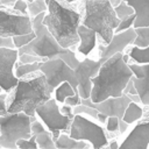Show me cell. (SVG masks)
Masks as SVG:
<instances>
[{
    "label": "cell",
    "instance_id": "obj_1",
    "mask_svg": "<svg viewBox=\"0 0 149 149\" xmlns=\"http://www.w3.org/2000/svg\"><path fill=\"white\" fill-rule=\"evenodd\" d=\"M132 77L133 71L123 59V52L114 54L101 63L98 73L91 78V100L99 102L109 97L122 95L123 88Z\"/></svg>",
    "mask_w": 149,
    "mask_h": 149
},
{
    "label": "cell",
    "instance_id": "obj_2",
    "mask_svg": "<svg viewBox=\"0 0 149 149\" xmlns=\"http://www.w3.org/2000/svg\"><path fill=\"white\" fill-rule=\"evenodd\" d=\"M47 78L40 70L19 78L15 87L7 93L6 105L8 113L23 112L29 116H36V108L51 98Z\"/></svg>",
    "mask_w": 149,
    "mask_h": 149
},
{
    "label": "cell",
    "instance_id": "obj_3",
    "mask_svg": "<svg viewBox=\"0 0 149 149\" xmlns=\"http://www.w3.org/2000/svg\"><path fill=\"white\" fill-rule=\"evenodd\" d=\"M72 3L65 0H50L43 17V23L63 48L77 47L79 42L77 29L83 16Z\"/></svg>",
    "mask_w": 149,
    "mask_h": 149
},
{
    "label": "cell",
    "instance_id": "obj_4",
    "mask_svg": "<svg viewBox=\"0 0 149 149\" xmlns=\"http://www.w3.org/2000/svg\"><path fill=\"white\" fill-rule=\"evenodd\" d=\"M44 15L45 12L30 17L31 28L36 36L31 42L21 47L19 49V52H29L40 56L44 61L51 58H62L69 66L74 69L79 64V59L77 58V55L74 52L76 47L63 48L43 23Z\"/></svg>",
    "mask_w": 149,
    "mask_h": 149
},
{
    "label": "cell",
    "instance_id": "obj_5",
    "mask_svg": "<svg viewBox=\"0 0 149 149\" xmlns=\"http://www.w3.org/2000/svg\"><path fill=\"white\" fill-rule=\"evenodd\" d=\"M84 15L81 23L93 29L101 38L104 44H107L114 30L118 27L120 19L114 12V7L109 0H83Z\"/></svg>",
    "mask_w": 149,
    "mask_h": 149
},
{
    "label": "cell",
    "instance_id": "obj_6",
    "mask_svg": "<svg viewBox=\"0 0 149 149\" xmlns=\"http://www.w3.org/2000/svg\"><path fill=\"white\" fill-rule=\"evenodd\" d=\"M36 116H29L23 112L6 113L0 115V147L15 149L20 139L30 137V123Z\"/></svg>",
    "mask_w": 149,
    "mask_h": 149
},
{
    "label": "cell",
    "instance_id": "obj_7",
    "mask_svg": "<svg viewBox=\"0 0 149 149\" xmlns=\"http://www.w3.org/2000/svg\"><path fill=\"white\" fill-rule=\"evenodd\" d=\"M68 133L76 140L88 142L94 149L104 148L108 144V137L101 123L85 114L73 115Z\"/></svg>",
    "mask_w": 149,
    "mask_h": 149
},
{
    "label": "cell",
    "instance_id": "obj_8",
    "mask_svg": "<svg viewBox=\"0 0 149 149\" xmlns=\"http://www.w3.org/2000/svg\"><path fill=\"white\" fill-rule=\"evenodd\" d=\"M36 116L44 123L47 129L51 132L54 141L58 137L61 132H69L72 120L61 112L58 101L52 97L37 106Z\"/></svg>",
    "mask_w": 149,
    "mask_h": 149
},
{
    "label": "cell",
    "instance_id": "obj_9",
    "mask_svg": "<svg viewBox=\"0 0 149 149\" xmlns=\"http://www.w3.org/2000/svg\"><path fill=\"white\" fill-rule=\"evenodd\" d=\"M40 71L43 72V74L45 76L48 86L51 92H54V90L62 81H69L74 91L78 93V83L74 74V69L69 66L62 58H51L43 61L41 63Z\"/></svg>",
    "mask_w": 149,
    "mask_h": 149
},
{
    "label": "cell",
    "instance_id": "obj_10",
    "mask_svg": "<svg viewBox=\"0 0 149 149\" xmlns=\"http://www.w3.org/2000/svg\"><path fill=\"white\" fill-rule=\"evenodd\" d=\"M30 31L33 28L29 15L20 14L12 7L0 6V37H13Z\"/></svg>",
    "mask_w": 149,
    "mask_h": 149
},
{
    "label": "cell",
    "instance_id": "obj_11",
    "mask_svg": "<svg viewBox=\"0 0 149 149\" xmlns=\"http://www.w3.org/2000/svg\"><path fill=\"white\" fill-rule=\"evenodd\" d=\"M19 57L16 48H0V91L9 93L19 81L15 76V64Z\"/></svg>",
    "mask_w": 149,
    "mask_h": 149
},
{
    "label": "cell",
    "instance_id": "obj_12",
    "mask_svg": "<svg viewBox=\"0 0 149 149\" xmlns=\"http://www.w3.org/2000/svg\"><path fill=\"white\" fill-rule=\"evenodd\" d=\"M100 65H101V62L99 59L94 61L85 57L83 61H79V64L74 68V74L78 83L77 90L81 99L90 98L91 88H92L91 78L98 73Z\"/></svg>",
    "mask_w": 149,
    "mask_h": 149
},
{
    "label": "cell",
    "instance_id": "obj_13",
    "mask_svg": "<svg viewBox=\"0 0 149 149\" xmlns=\"http://www.w3.org/2000/svg\"><path fill=\"white\" fill-rule=\"evenodd\" d=\"M129 102L130 99L127 94H122L120 97H109L99 102H93L91 98L81 99V104L94 107L98 112L107 116H118L119 119H122V115Z\"/></svg>",
    "mask_w": 149,
    "mask_h": 149
},
{
    "label": "cell",
    "instance_id": "obj_14",
    "mask_svg": "<svg viewBox=\"0 0 149 149\" xmlns=\"http://www.w3.org/2000/svg\"><path fill=\"white\" fill-rule=\"evenodd\" d=\"M136 37V33H135V28H128L126 30L119 31V33H114V35L112 36L111 41L100 47V54H99V61L102 63L104 61H106L107 58H109L111 56H113L116 52H123L125 49L133 44L134 40Z\"/></svg>",
    "mask_w": 149,
    "mask_h": 149
},
{
    "label": "cell",
    "instance_id": "obj_15",
    "mask_svg": "<svg viewBox=\"0 0 149 149\" xmlns=\"http://www.w3.org/2000/svg\"><path fill=\"white\" fill-rule=\"evenodd\" d=\"M149 147V121H141L129 132V134L120 143L121 149L136 148L147 149Z\"/></svg>",
    "mask_w": 149,
    "mask_h": 149
},
{
    "label": "cell",
    "instance_id": "obj_16",
    "mask_svg": "<svg viewBox=\"0 0 149 149\" xmlns=\"http://www.w3.org/2000/svg\"><path fill=\"white\" fill-rule=\"evenodd\" d=\"M129 68L133 71L132 79L137 94L141 98V102L149 106V64L132 63L129 64Z\"/></svg>",
    "mask_w": 149,
    "mask_h": 149
},
{
    "label": "cell",
    "instance_id": "obj_17",
    "mask_svg": "<svg viewBox=\"0 0 149 149\" xmlns=\"http://www.w3.org/2000/svg\"><path fill=\"white\" fill-rule=\"evenodd\" d=\"M77 33H78V37H79V42H78V44L76 47L77 51L80 55H83L84 57H87L90 55V52L97 45V36H98V34L93 29L84 26L83 23L79 24V27L77 29Z\"/></svg>",
    "mask_w": 149,
    "mask_h": 149
},
{
    "label": "cell",
    "instance_id": "obj_18",
    "mask_svg": "<svg viewBox=\"0 0 149 149\" xmlns=\"http://www.w3.org/2000/svg\"><path fill=\"white\" fill-rule=\"evenodd\" d=\"M129 3L135 12V21L133 27H146L149 26V0H125Z\"/></svg>",
    "mask_w": 149,
    "mask_h": 149
},
{
    "label": "cell",
    "instance_id": "obj_19",
    "mask_svg": "<svg viewBox=\"0 0 149 149\" xmlns=\"http://www.w3.org/2000/svg\"><path fill=\"white\" fill-rule=\"evenodd\" d=\"M55 144L58 149H83L88 146L86 141L71 137L68 132H61L58 137L55 140Z\"/></svg>",
    "mask_w": 149,
    "mask_h": 149
},
{
    "label": "cell",
    "instance_id": "obj_20",
    "mask_svg": "<svg viewBox=\"0 0 149 149\" xmlns=\"http://www.w3.org/2000/svg\"><path fill=\"white\" fill-rule=\"evenodd\" d=\"M142 116H143V108L137 102L130 101L128 104V106L126 107V111L122 115V120L126 121L127 123L132 125V123L139 121Z\"/></svg>",
    "mask_w": 149,
    "mask_h": 149
},
{
    "label": "cell",
    "instance_id": "obj_21",
    "mask_svg": "<svg viewBox=\"0 0 149 149\" xmlns=\"http://www.w3.org/2000/svg\"><path fill=\"white\" fill-rule=\"evenodd\" d=\"M128 56L137 64H149V45L146 48L133 45L128 51Z\"/></svg>",
    "mask_w": 149,
    "mask_h": 149
},
{
    "label": "cell",
    "instance_id": "obj_22",
    "mask_svg": "<svg viewBox=\"0 0 149 149\" xmlns=\"http://www.w3.org/2000/svg\"><path fill=\"white\" fill-rule=\"evenodd\" d=\"M74 93H77V92L74 91V88L72 87V85H71L69 81H62V83L54 90V92H52L54 98H55L58 102H61V104L64 102L65 98H68V97H70V95H73Z\"/></svg>",
    "mask_w": 149,
    "mask_h": 149
},
{
    "label": "cell",
    "instance_id": "obj_23",
    "mask_svg": "<svg viewBox=\"0 0 149 149\" xmlns=\"http://www.w3.org/2000/svg\"><path fill=\"white\" fill-rule=\"evenodd\" d=\"M35 140H36V143H37V148H41V149H55L56 148L52 134L48 129L42 132V133L36 134Z\"/></svg>",
    "mask_w": 149,
    "mask_h": 149
},
{
    "label": "cell",
    "instance_id": "obj_24",
    "mask_svg": "<svg viewBox=\"0 0 149 149\" xmlns=\"http://www.w3.org/2000/svg\"><path fill=\"white\" fill-rule=\"evenodd\" d=\"M41 63L42 62H35V63L23 64V63L16 62V64H15V76L17 78H22V77H24L27 74H30L33 72H36V71L40 70Z\"/></svg>",
    "mask_w": 149,
    "mask_h": 149
},
{
    "label": "cell",
    "instance_id": "obj_25",
    "mask_svg": "<svg viewBox=\"0 0 149 149\" xmlns=\"http://www.w3.org/2000/svg\"><path fill=\"white\" fill-rule=\"evenodd\" d=\"M135 33H136V37L133 42V45H136L140 48L148 47L149 45V26L135 28Z\"/></svg>",
    "mask_w": 149,
    "mask_h": 149
},
{
    "label": "cell",
    "instance_id": "obj_26",
    "mask_svg": "<svg viewBox=\"0 0 149 149\" xmlns=\"http://www.w3.org/2000/svg\"><path fill=\"white\" fill-rule=\"evenodd\" d=\"M48 9V5L45 0H33L28 2V15L30 17L36 16L37 14L44 13Z\"/></svg>",
    "mask_w": 149,
    "mask_h": 149
},
{
    "label": "cell",
    "instance_id": "obj_27",
    "mask_svg": "<svg viewBox=\"0 0 149 149\" xmlns=\"http://www.w3.org/2000/svg\"><path fill=\"white\" fill-rule=\"evenodd\" d=\"M114 12H115L116 16L120 20L121 19H125V17H127V16H129V15H132V14L135 13L134 12V8L129 3H127L125 0H122L118 6L114 7Z\"/></svg>",
    "mask_w": 149,
    "mask_h": 149
},
{
    "label": "cell",
    "instance_id": "obj_28",
    "mask_svg": "<svg viewBox=\"0 0 149 149\" xmlns=\"http://www.w3.org/2000/svg\"><path fill=\"white\" fill-rule=\"evenodd\" d=\"M35 33L34 31H30V33H27V34H21V35H15L12 37L13 40V43H14V47L16 49H20L21 47L28 44L29 42H31L34 38H35Z\"/></svg>",
    "mask_w": 149,
    "mask_h": 149
},
{
    "label": "cell",
    "instance_id": "obj_29",
    "mask_svg": "<svg viewBox=\"0 0 149 149\" xmlns=\"http://www.w3.org/2000/svg\"><path fill=\"white\" fill-rule=\"evenodd\" d=\"M73 113L74 114H85L90 118H93L97 120V115H98V111L94 107L84 105V104H79L78 106L73 107Z\"/></svg>",
    "mask_w": 149,
    "mask_h": 149
},
{
    "label": "cell",
    "instance_id": "obj_30",
    "mask_svg": "<svg viewBox=\"0 0 149 149\" xmlns=\"http://www.w3.org/2000/svg\"><path fill=\"white\" fill-rule=\"evenodd\" d=\"M16 147L21 148V149H36L37 148V143H36V140H35V135L33 134L30 137L17 140Z\"/></svg>",
    "mask_w": 149,
    "mask_h": 149
},
{
    "label": "cell",
    "instance_id": "obj_31",
    "mask_svg": "<svg viewBox=\"0 0 149 149\" xmlns=\"http://www.w3.org/2000/svg\"><path fill=\"white\" fill-rule=\"evenodd\" d=\"M134 21H135V13L129 15V16H127V17H125V19H121L119 24H118V27L115 28L114 33H119V31L126 30L128 28H132L133 24H134Z\"/></svg>",
    "mask_w": 149,
    "mask_h": 149
},
{
    "label": "cell",
    "instance_id": "obj_32",
    "mask_svg": "<svg viewBox=\"0 0 149 149\" xmlns=\"http://www.w3.org/2000/svg\"><path fill=\"white\" fill-rule=\"evenodd\" d=\"M44 59L41 58L40 56L29 54V52H19V57H17V62L19 63H35V62H43Z\"/></svg>",
    "mask_w": 149,
    "mask_h": 149
},
{
    "label": "cell",
    "instance_id": "obj_33",
    "mask_svg": "<svg viewBox=\"0 0 149 149\" xmlns=\"http://www.w3.org/2000/svg\"><path fill=\"white\" fill-rule=\"evenodd\" d=\"M119 118L118 116H107V120L105 122L106 130L108 133H116L119 132Z\"/></svg>",
    "mask_w": 149,
    "mask_h": 149
},
{
    "label": "cell",
    "instance_id": "obj_34",
    "mask_svg": "<svg viewBox=\"0 0 149 149\" xmlns=\"http://www.w3.org/2000/svg\"><path fill=\"white\" fill-rule=\"evenodd\" d=\"M12 8L20 14L28 15V1L27 0H16L14 5L12 6Z\"/></svg>",
    "mask_w": 149,
    "mask_h": 149
},
{
    "label": "cell",
    "instance_id": "obj_35",
    "mask_svg": "<svg viewBox=\"0 0 149 149\" xmlns=\"http://www.w3.org/2000/svg\"><path fill=\"white\" fill-rule=\"evenodd\" d=\"M30 130H31V134L36 135V134H38V133H42V132L47 130V127L44 126V123H43L40 119L37 120V118H36V119L33 120L31 123H30Z\"/></svg>",
    "mask_w": 149,
    "mask_h": 149
},
{
    "label": "cell",
    "instance_id": "obj_36",
    "mask_svg": "<svg viewBox=\"0 0 149 149\" xmlns=\"http://www.w3.org/2000/svg\"><path fill=\"white\" fill-rule=\"evenodd\" d=\"M63 104H66V105H69L71 107H74V106H78L79 104H81V98H80V95L78 93H74L73 95H70V97L65 98Z\"/></svg>",
    "mask_w": 149,
    "mask_h": 149
},
{
    "label": "cell",
    "instance_id": "obj_37",
    "mask_svg": "<svg viewBox=\"0 0 149 149\" xmlns=\"http://www.w3.org/2000/svg\"><path fill=\"white\" fill-rule=\"evenodd\" d=\"M136 93H137V91L135 88V85L133 83V79L130 78L128 80V83L126 84L125 88H123V94H136Z\"/></svg>",
    "mask_w": 149,
    "mask_h": 149
},
{
    "label": "cell",
    "instance_id": "obj_38",
    "mask_svg": "<svg viewBox=\"0 0 149 149\" xmlns=\"http://www.w3.org/2000/svg\"><path fill=\"white\" fill-rule=\"evenodd\" d=\"M6 98H7V93H2L0 94V115H3L7 113V105H6Z\"/></svg>",
    "mask_w": 149,
    "mask_h": 149
},
{
    "label": "cell",
    "instance_id": "obj_39",
    "mask_svg": "<svg viewBox=\"0 0 149 149\" xmlns=\"http://www.w3.org/2000/svg\"><path fill=\"white\" fill-rule=\"evenodd\" d=\"M6 47V48H15L12 37H0V48Z\"/></svg>",
    "mask_w": 149,
    "mask_h": 149
},
{
    "label": "cell",
    "instance_id": "obj_40",
    "mask_svg": "<svg viewBox=\"0 0 149 149\" xmlns=\"http://www.w3.org/2000/svg\"><path fill=\"white\" fill-rule=\"evenodd\" d=\"M61 112H62L63 114H65L66 116L71 118V119H72L73 115H74V113H73V107H71V106H69V105H66V104H64V105L62 106Z\"/></svg>",
    "mask_w": 149,
    "mask_h": 149
},
{
    "label": "cell",
    "instance_id": "obj_41",
    "mask_svg": "<svg viewBox=\"0 0 149 149\" xmlns=\"http://www.w3.org/2000/svg\"><path fill=\"white\" fill-rule=\"evenodd\" d=\"M128 126H129V123H127L126 121H123L122 119H120L119 120V133L120 134L126 133L128 130Z\"/></svg>",
    "mask_w": 149,
    "mask_h": 149
},
{
    "label": "cell",
    "instance_id": "obj_42",
    "mask_svg": "<svg viewBox=\"0 0 149 149\" xmlns=\"http://www.w3.org/2000/svg\"><path fill=\"white\" fill-rule=\"evenodd\" d=\"M106 120H107V115H105V114H102V113L98 112V115H97V121H99L101 125H104V123L106 122Z\"/></svg>",
    "mask_w": 149,
    "mask_h": 149
},
{
    "label": "cell",
    "instance_id": "obj_43",
    "mask_svg": "<svg viewBox=\"0 0 149 149\" xmlns=\"http://www.w3.org/2000/svg\"><path fill=\"white\" fill-rule=\"evenodd\" d=\"M128 97H129V99H130V101H134V102H137V104H140L141 102V98H140V95L136 93V94H127ZM142 104V102H141Z\"/></svg>",
    "mask_w": 149,
    "mask_h": 149
},
{
    "label": "cell",
    "instance_id": "obj_44",
    "mask_svg": "<svg viewBox=\"0 0 149 149\" xmlns=\"http://www.w3.org/2000/svg\"><path fill=\"white\" fill-rule=\"evenodd\" d=\"M15 1H16V0H0V3H1V6H3V7H12Z\"/></svg>",
    "mask_w": 149,
    "mask_h": 149
},
{
    "label": "cell",
    "instance_id": "obj_45",
    "mask_svg": "<svg viewBox=\"0 0 149 149\" xmlns=\"http://www.w3.org/2000/svg\"><path fill=\"white\" fill-rule=\"evenodd\" d=\"M107 147H108V148H111V149H118V148L120 147V144L116 142V140H112V141L107 144Z\"/></svg>",
    "mask_w": 149,
    "mask_h": 149
},
{
    "label": "cell",
    "instance_id": "obj_46",
    "mask_svg": "<svg viewBox=\"0 0 149 149\" xmlns=\"http://www.w3.org/2000/svg\"><path fill=\"white\" fill-rule=\"evenodd\" d=\"M122 0H109V2H111V5L113 6V7H115V6H118L120 2H121Z\"/></svg>",
    "mask_w": 149,
    "mask_h": 149
},
{
    "label": "cell",
    "instance_id": "obj_47",
    "mask_svg": "<svg viewBox=\"0 0 149 149\" xmlns=\"http://www.w3.org/2000/svg\"><path fill=\"white\" fill-rule=\"evenodd\" d=\"M65 1H68V2H76L77 0H65Z\"/></svg>",
    "mask_w": 149,
    "mask_h": 149
},
{
    "label": "cell",
    "instance_id": "obj_48",
    "mask_svg": "<svg viewBox=\"0 0 149 149\" xmlns=\"http://www.w3.org/2000/svg\"><path fill=\"white\" fill-rule=\"evenodd\" d=\"M27 1H28V2H29V1H33V0H27Z\"/></svg>",
    "mask_w": 149,
    "mask_h": 149
},
{
    "label": "cell",
    "instance_id": "obj_49",
    "mask_svg": "<svg viewBox=\"0 0 149 149\" xmlns=\"http://www.w3.org/2000/svg\"><path fill=\"white\" fill-rule=\"evenodd\" d=\"M0 6H1V3H0Z\"/></svg>",
    "mask_w": 149,
    "mask_h": 149
}]
</instances>
